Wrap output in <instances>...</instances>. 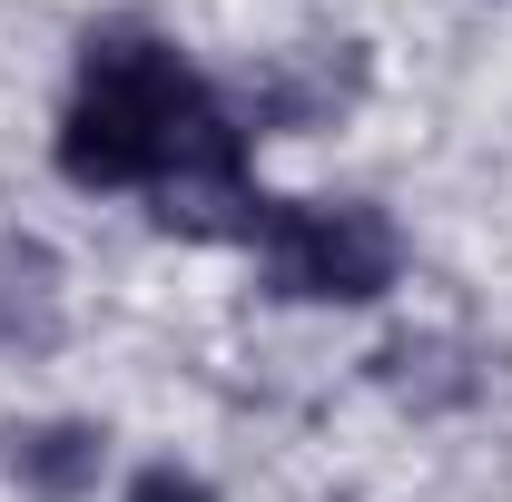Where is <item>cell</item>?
<instances>
[{
	"label": "cell",
	"mask_w": 512,
	"mask_h": 502,
	"mask_svg": "<svg viewBox=\"0 0 512 502\" xmlns=\"http://www.w3.org/2000/svg\"><path fill=\"white\" fill-rule=\"evenodd\" d=\"M128 502H207V483L178 473V463H158V473H138V483H128Z\"/></svg>",
	"instance_id": "7"
},
{
	"label": "cell",
	"mask_w": 512,
	"mask_h": 502,
	"mask_svg": "<svg viewBox=\"0 0 512 502\" xmlns=\"http://www.w3.org/2000/svg\"><path fill=\"white\" fill-rule=\"evenodd\" d=\"M355 89H365V60H355V50H296L286 69L256 79L247 119L256 128H316V119H335Z\"/></svg>",
	"instance_id": "3"
},
{
	"label": "cell",
	"mask_w": 512,
	"mask_h": 502,
	"mask_svg": "<svg viewBox=\"0 0 512 502\" xmlns=\"http://www.w3.org/2000/svg\"><path fill=\"white\" fill-rule=\"evenodd\" d=\"M247 247H266L276 296H316V306H365L404 266V247L375 207H296V197H256Z\"/></svg>",
	"instance_id": "2"
},
{
	"label": "cell",
	"mask_w": 512,
	"mask_h": 502,
	"mask_svg": "<svg viewBox=\"0 0 512 502\" xmlns=\"http://www.w3.org/2000/svg\"><path fill=\"white\" fill-rule=\"evenodd\" d=\"M60 325V256L40 237H0V345H50Z\"/></svg>",
	"instance_id": "5"
},
{
	"label": "cell",
	"mask_w": 512,
	"mask_h": 502,
	"mask_svg": "<svg viewBox=\"0 0 512 502\" xmlns=\"http://www.w3.org/2000/svg\"><path fill=\"white\" fill-rule=\"evenodd\" d=\"M60 178L79 188H158V227L178 237H247V119L178 69V50L99 30L79 60V99L60 128Z\"/></svg>",
	"instance_id": "1"
},
{
	"label": "cell",
	"mask_w": 512,
	"mask_h": 502,
	"mask_svg": "<svg viewBox=\"0 0 512 502\" xmlns=\"http://www.w3.org/2000/svg\"><path fill=\"white\" fill-rule=\"evenodd\" d=\"M375 384H384V394H404V404H463V394H473V375L453 365L444 335H404V345H384V355H375Z\"/></svg>",
	"instance_id": "6"
},
{
	"label": "cell",
	"mask_w": 512,
	"mask_h": 502,
	"mask_svg": "<svg viewBox=\"0 0 512 502\" xmlns=\"http://www.w3.org/2000/svg\"><path fill=\"white\" fill-rule=\"evenodd\" d=\"M99 463H109V434L99 424H30V434H10V473L40 502H79L99 483Z\"/></svg>",
	"instance_id": "4"
}]
</instances>
